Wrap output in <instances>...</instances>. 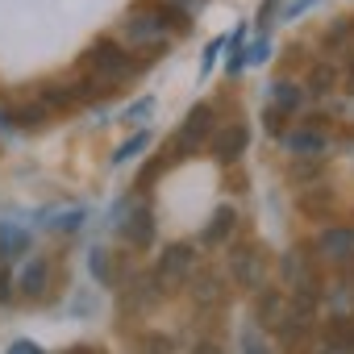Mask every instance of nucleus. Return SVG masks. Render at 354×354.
Masks as SVG:
<instances>
[{
    "mask_svg": "<svg viewBox=\"0 0 354 354\" xmlns=\"http://www.w3.org/2000/svg\"><path fill=\"white\" fill-rule=\"evenodd\" d=\"M146 71V63L138 55H129L117 38H96L84 59H80V71L67 80L80 96V104L88 100H104V96H117L125 84H133L138 75Z\"/></svg>",
    "mask_w": 354,
    "mask_h": 354,
    "instance_id": "obj_1",
    "label": "nucleus"
},
{
    "mask_svg": "<svg viewBox=\"0 0 354 354\" xmlns=\"http://www.w3.org/2000/svg\"><path fill=\"white\" fill-rule=\"evenodd\" d=\"M180 34H188V13L175 9L171 0H138L117 26V42L129 55H142V63L167 55Z\"/></svg>",
    "mask_w": 354,
    "mask_h": 354,
    "instance_id": "obj_2",
    "label": "nucleus"
},
{
    "mask_svg": "<svg viewBox=\"0 0 354 354\" xmlns=\"http://www.w3.org/2000/svg\"><path fill=\"white\" fill-rule=\"evenodd\" d=\"M213 129H217V109H213L209 100H201L196 109H188V117L180 121V129L171 133V142H167V150H162V162L175 167V162H184V158L201 154V150L209 146Z\"/></svg>",
    "mask_w": 354,
    "mask_h": 354,
    "instance_id": "obj_3",
    "label": "nucleus"
},
{
    "mask_svg": "<svg viewBox=\"0 0 354 354\" xmlns=\"http://www.w3.org/2000/svg\"><path fill=\"white\" fill-rule=\"evenodd\" d=\"M201 267V246L196 242H171L162 246V254L154 259V283L162 288V296H175L180 288H188V279Z\"/></svg>",
    "mask_w": 354,
    "mask_h": 354,
    "instance_id": "obj_4",
    "label": "nucleus"
},
{
    "mask_svg": "<svg viewBox=\"0 0 354 354\" xmlns=\"http://www.w3.org/2000/svg\"><path fill=\"white\" fill-rule=\"evenodd\" d=\"M230 250V283L234 288H242V292H259V288H267V250L259 246V242H234V246H225Z\"/></svg>",
    "mask_w": 354,
    "mask_h": 354,
    "instance_id": "obj_5",
    "label": "nucleus"
},
{
    "mask_svg": "<svg viewBox=\"0 0 354 354\" xmlns=\"http://www.w3.org/2000/svg\"><path fill=\"white\" fill-rule=\"evenodd\" d=\"M317 263H329L337 271L354 267V225H325L313 242H308Z\"/></svg>",
    "mask_w": 354,
    "mask_h": 354,
    "instance_id": "obj_6",
    "label": "nucleus"
},
{
    "mask_svg": "<svg viewBox=\"0 0 354 354\" xmlns=\"http://www.w3.org/2000/svg\"><path fill=\"white\" fill-rule=\"evenodd\" d=\"M13 288H17L21 300H30V304H46V300L55 296V263H50L46 254L26 259L21 271H17V279H13Z\"/></svg>",
    "mask_w": 354,
    "mask_h": 354,
    "instance_id": "obj_7",
    "label": "nucleus"
},
{
    "mask_svg": "<svg viewBox=\"0 0 354 354\" xmlns=\"http://www.w3.org/2000/svg\"><path fill=\"white\" fill-rule=\"evenodd\" d=\"M162 300H167V296H162V288L154 283V275H150V271H133L129 283L121 288V317H129V321L150 317Z\"/></svg>",
    "mask_w": 354,
    "mask_h": 354,
    "instance_id": "obj_8",
    "label": "nucleus"
},
{
    "mask_svg": "<svg viewBox=\"0 0 354 354\" xmlns=\"http://www.w3.org/2000/svg\"><path fill=\"white\" fill-rule=\"evenodd\" d=\"M279 283H283L288 292L321 288V263L313 259L308 246H292L288 254H279Z\"/></svg>",
    "mask_w": 354,
    "mask_h": 354,
    "instance_id": "obj_9",
    "label": "nucleus"
},
{
    "mask_svg": "<svg viewBox=\"0 0 354 354\" xmlns=\"http://www.w3.org/2000/svg\"><path fill=\"white\" fill-rule=\"evenodd\" d=\"M154 234H158V221H154V205L146 196H133L129 201V213L121 221V238L129 250H150L154 246Z\"/></svg>",
    "mask_w": 354,
    "mask_h": 354,
    "instance_id": "obj_10",
    "label": "nucleus"
},
{
    "mask_svg": "<svg viewBox=\"0 0 354 354\" xmlns=\"http://www.w3.org/2000/svg\"><path fill=\"white\" fill-rule=\"evenodd\" d=\"M246 146H250V129H246V121H225V125H217L213 129V138H209V154L217 158V162H225V167H234L242 154H246Z\"/></svg>",
    "mask_w": 354,
    "mask_h": 354,
    "instance_id": "obj_11",
    "label": "nucleus"
},
{
    "mask_svg": "<svg viewBox=\"0 0 354 354\" xmlns=\"http://www.w3.org/2000/svg\"><path fill=\"white\" fill-rule=\"evenodd\" d=\"M283 138V150L288 154H296V158H329V133H321V125H317V117L308 121V125H296V129H283L279 133Z\"/></svg>",
    "mask_w": 354,
    "mask_h": 354,
    "instance_id": "obj_12",
    "label": "nucleus"
},
{
    "mask_svg": "<svg viewBox=\"0 0 354 354\" xmlns=\"http://www.w3.org/2000/svg\"><path fill=\"white\" fill-rule=\"evenodd\" d=\"M188 288H192V300H196V308L201 313H209V308H221L225 300H230V279L221 275V271H213V267H196V275L188 279Z\"/></svg>",
    "mask_w": 354,
    "mask_h": 354,
    "instance_id": "obj_13",
    "label": "nucleus"
},
{
    "mask_svg": "<svg viewBox=\"0 0 354 354\" xmlns=\"http://www.w3.org/2000/svg\"><path fill=\"white\" fill-rule=\"evenodd\" d=\"M234 230H238V209H230V205H221L213 217H209V225L201 230V250H225L230 246V238H234Z\"/></svg>",
    "mask_w": 354,
    "mask_h": 354,
    "instance_id": "obj_14",
    "label": "nucleus"
},
{
    "mask_svg": "<svg viewBox=\"0 0 354 354\" xmlns=\"http://www.w3.org/2000/svg\"><path fill=\"white\" fill-rule=\"evenodd\" d=\"M34 100H38L50 117L80 109V96H75V88H71L67 80H46V84H38V88H34Z\"/></svg>",
    "mask_w": 354,
    "mask_h": 354,
    "instance_id": "obj_15",
    "label": "nucleus"
},
{
    "mask_svg": "<svg viewBox=\"0 0 354 354\" xmlns=\"http://www.w3.org/2000/svg\"><path fill=\"white\" fill-rule=\"evenodd\" d=\"M283 300H288V292H279V288H259L254 292V304H250V313H254V321H259V329L271 337V329L279 325V317H283Z\"/></svg>",
    "mask_w": 354,
    "mask_h": 354,
    "instance_id": "obj_16",
    "label": "nucleus"
},
{
    "mask_svg": "<svg viewBox=\"0 0 354 354\" xmlns=\"http://www.w3.org/2000/svg\"><path fill=\"white\" fill-rule=\"evenodd\" d=\"M296 209L304 213V217H329V209H333V188L321 180V184H313V188H300L296 192Z\"/></svg>",
    "mask_w": 354,
    "mask_h": 354,
    "instance_id": "obj_17",
    "label": "nucleus"
},
{
    "mask_svg": "<svg viewBox=\"0 0 354 354\" xmlns=\"http://www.w3.org/2000/svg\"><path fill=\"white\" fill-rule=\"evenodd\" d=\"M300 104H304V84H292V80L271 84V109H279L283 117H296Z\"/></svg>",
    "mask_w": 354,
    "mask_h": 354,
    "instance_id": "obj_18",
    "label": "nucleus"
},
{
    "mask_svg": "<svg viewBox=\"0 0 354 354\" xmlns=\"http://www.w3.org/2000/svg\"><path fill=\"white\" fill-rule=\"evenodd\" d=\"M9 121H13V129H30V133H38V129L50 125V113H46L38 100H26V104H13V109H9Z\"/></svg>",
    "mask_w": 354,
    "mask_h": 354,
    "instance_id": "obj_19",
    "label": "nucleus"
},
{
    "mask_svg": "<svg viewBox=\"0 0 354 354\" xmlns=\"http://www.w3.org/2000/svg\"><path fill=\"white\" fill-rule=\"evenodd\" d=\"M288 180H292L296 188L321 184V180H325V158H296V162L288 167Z\"/></svg>",
    "mask_w": 354,
    "mask_h": 354,
    "instance_id": "obj_20",
    "label": "nucleus"
},
{
    "mask_svg": "<svg viewBox=\"0 0 354 354\" xmlns=\"http://www.w3.org/2000/svg\"><path fill=\"white\" fill-rule=\"evenodd\" d=\"M313 96H329L333 88H337V71L329 67V63H317L313 71H308V84H304Z\"/></svg>",
    "mask_w": 354,
    "mask_h": 354,
    "instance_id": "obj_21",
    "label": "nucleus"
},
{
    "mask_svg": "<svg viewBox=\"0 0 354 354\" xmlns=\"http://www.w3.org/2000/svg\"><path fill=\"white\" fill-rule=\"evenodd\" d=\"M88 271H92V279H96L100 288H113V283H117V275H113V259H109V250H100V246L88 254Z\"/></svg>",
    "mask_w": 354,
    "mask_h": 354,
    "instance_id": "obj_22",
    "label": "nucleus"
},
{
    "mask_svg": "<svg viewBox=\"0 0 354 354\" xmlns=\"http://www.w3.org/2000/svg\"><path fill=\"white\" fill-rule=\"evenodd\" d=\"M138 354H175V337H167L162 329H150L138 337Z\"/></svg>",
    "mask_w": 354,
    "mask_h": 354,
    "instance_id": "obj_23",
    "label": "nucleus"
},
{
    "mask_svg": "<svg viewBox=\"0 0 354 354\" xmlns=\"http://www.w3.org/2000/svg\"><path fill=\"white\" fill-rule=\"evenodd\" d=\"M238 346H242V354H271L275 346H271V337L259 329V325H246L242 329V337H238Z\"/></svg>",
    "mask_w": 354,
    "mask_h": 354,
    "instance_id": "obj_24",
    "label": "nucleus"
},
{
    "mask_svg": "<svg viewBox=\"0 0 354 354\" xmlns=\"http://www.w3.org/2000/svg\"><path fill=\"white\" fill-rule=\"evenodd\" d=\"M167 171H171V167L162 162V154H154V158H150V162H146V167L138 171V180H133V188H138V196H146V192H150V184L158 180V175H167Z\"/></svg>",
    "mask_w": 354,
    "mask_h": 354,
    "instance_id": "obj_25",
    "label": "nucleus"
},
{
    "mask_svg": "<svg viewBox=\"0 0 354 354\" xmlns=\"http://www.w3.org/2000/svg\"><path fill=\"white\" fill-rule=\"evenodd\" d=\"M26 242H30V238H26L21 230H13V225H0V259H5V263H9V259H17V250H21Z\"/></svg>",
    "mask_w": 354,
    "mask_h": 354,
    "instance_id": "obj_26",
    "label": "nucleus"
},
{
    "mask_svg": "<svg viewBox=\"0 0 354 354\" xmlns=\"http://www.w3.org/2000/svg\"><path fill=\"white\" fill-rule=\"evenodd\" d=\"M350 30H354V21H350V17H337V21L325 30V38H321V42H325V50H337V46L350 38Z\"/></svg>",
    "mask_w": 354,
    "mask_h": 354,
    "instance_id": "obj_27",
    "label": "nucleus"
},
{
    "mask_svg": "<svg viewBox=\"0 0 354 354\" xmlns=\"http://www.w3.org/2000/svg\"><path fill=\"white\" fill-rule=\"evenodd\" d=\"M146 146H150V133H133L129 142H121V146H117V154H113V162L121 167L125 158H133V154H138V150H146Z\"/></svg>",
    "mask_w": 354,
    "mask_h": 354,
    "instance_id": "obj_28",
    "label": "nucleus"
},
{
    "mask_svg": "<svg viewBox=\"0 0 354 354\" xmlns=\"http://www.w3.org/2000/svg\"><path fill=\"white\" fill-rule=\"evenodd\" d=\"M84 225V209H67V213H55V221H50V230H80Z\"/></svg>",
    "mask_w": 354,
    "mask_h": 354,
    "instance_id": "obj_29",
    "label": "nucleus"
},
{
    "mask_svg": "<svg viewBox=\"0 0 354 354\" xmlns=\"http://www.w3.org/2000/svg\"><path fill=\"white\" fill-rule=\"evenodd\" d=\"M150 109H154V100L146 96V100H138V104H129V109L121 113V121H125V125H142V117H150Z\"/></svg>",
    "mask_w": 354,
    "mask_h": 354,
    "instance_id": "obj_30",
    "label": "nucleus"
},
{
    "mask_svg": "<svg viewBox=\"0 0 354 354\" xmlns=\"http://www.w3.org/2000/svg\"><path fill=\"white\" fill-rule=\"evenodd\" d=\"M263 59H267V38H263V42H250V46L242 50V63H246V67H254V63H263Z\"/></svg>",
    "mask_w": 354,
    "mask_h": 354,
    "instance_id": "obj_31",
    "label": "nucleus"
},
{
    "mask_svg": "<svg viewBox=\"0 0 354 354\" xmlns=\"http://www.w3.org/2000/svg\"><path fill=\"white\" fill-rule=\"evenodd\" d=\"M263 125H267V129H271V133H275V138H279V133H283V113H279V109H271V104H267V109H263Z\"/></svg>",
    "mask_w": 354,
    "mask_h": 354,
    "instance_id": "obj_32",
    "label": "nucleus"
},
{
    "mask_svg": "<svg viewBox=\"0 0 354 354\" xmlns=\"http://www.w3.org/2000/svg\"><path fill=\"white\" fill-rule=\"evenodd\" d=\"M13 275H9V267H0V304H13Z\"/></svg>",
    "mask_w": 354,
    "mask_h": 354,
    "instance_id": "obj_33",
    "label": "nucleus"
},
{
    "mask_svg": "<svg viewBox=\"0 0 354 354\" xmlns=\"http://www.w3.org/2000/svg\"><path fill=\"white\" fill-rule=\"evenodd\" d=\"M188 354H225V346H221L217 337H201V342H196Z\"/></svg>",
    "mask_w": 354,
    "mask_h": 354,
    "instance_id": "obj_34",
    "label": "nucleus"
},
{
    "mask_svg": "<svg viewBox=\"0 0 354 354\" xmlns=\"http://www.w3.org/2000/svg\"><path fill=\"white\" fill-rule=\"evenodd\" d=\"M9 354H46V350H42L38 342H26V337H21V342H13V346H9Z\"/></svg>",
    "mask_w": 354,
    "mask_h": 354,
    "instance_id": "obj_35",
    "label": "nucleus"
},
{
    "mask_svg": "<svg viewBox=\"0 0 354 354\" xmlns=\"http://www.w3.org/2000/svg\"><path fill=\"white\" fill-rule=\"evenodd\" d=\"M221 46H225V38H217V42H209V55H205V71L213 67V59H217V50H221Z\"/></svg>",
    "mask_w": 354,
    "mask_h": 354,
    "instance_id": "obj_36",
    "label": "nucleus"
},
{
    "mask_svg": "<svg viewBox=\"0 0 354 354\" xmlns=\"http://www.w3.org/2000/svg\"><path fill=\"white\" fill-rule=\"evenodd\" d=\"M308 5H313V0H296V5H288V13H283V17H296V13H304Z\"/></svg>",
    "mask_w": 354,
    "mask_h": 354,
    "instance_id": "obj_37",
    "label": "nucleus"
},
{
    "mask_svg": "<svg viewBox=\"0 0 354 354\" xmlns=\"http://www.w3.org/2000/svg\"><path fill=\"white\" fill-rule=\"evenodd\" d=\"M313 354H342V350H337V346H333V342H329V337H325V342H321V346H317V350H313Z\"/></svg>",
    "mask_w": 354,
    "mask_h": 354,
    "instance_id": "obj_38",
    "label": "nucleus"
},
{
    "mask_svg": "<svg viewBox=\"0 0 354 354\" xmlns=\"http://www.w3.org/2000/svg\"><path fill=\"white\" fill-rule=\"evenodd\" d=\"M67 354H104V350H100V346H71Z\"/></svg>",
    "mask_w": 354,
    "mask_h": 354,
    "instance_id": "obj_39",
    "label": "nucleus"
},
{
    "mask_svg": "<svg viewBox=\"0 0 354 354\" xmlns=\"http://www.w3.org/2000/svg\"><path fill=\"white\" fill-rule=\"evenodd\" d=\"M342 146H346V150H354V133H350V138H346V142H342Z\"/></svg>",
    "mask_w": 354,
    "mask_h": 354,
    "instance_id": "obj_40",
    "label": "nucleus"
}]
</instances>
